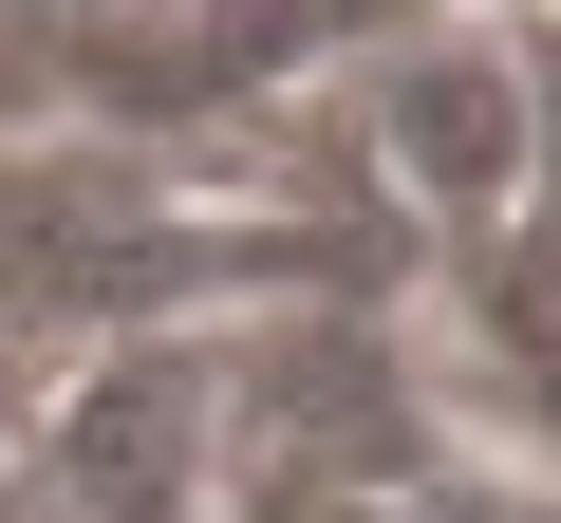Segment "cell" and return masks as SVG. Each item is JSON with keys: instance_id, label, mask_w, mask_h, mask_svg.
Here are the masks:
<instances>
[{"instance_id": "cell-1", "label": "cell", "mask_w": 561, "mask_h": 523, "mask_svg": "<svg viewBox=\"0 0 561 523\" xmlns=\"http://www.w3.org/2000/svg\"><path fill=\"white\" fill-rule=\"evenodd\" d=\"M206 262H225V243L169 206L150 150H113V131L0 150V374H20V356H113V337H150V300L206 281Z\"/></svg>"}, {"instance_id": "cell-2", "label": "cell", "mask_w": 561, "mask_h": 523, "mask_svg": "<svg viewBox=\"0 0 561 523\" xmlns=\"http://www.w3.org/2000/svg\"><path fill=\"white\" fill-rule=\"evenodd\" d=\"M206 486H225V337L187 318L76 356L0 430V523H206Z\"/></svg>"}, {"instance_id": "cell-3", "label": "cell", "mask_w": 561, "mask_h": 523, "mask_svg": "<svg viewBox=\"0 0 561 523\" xmlns=\"http://www.w3.org/2000/svg\"><path fill=\"white\" fill-rule=\"evenodd\" d=\"M375 168L449 224V243H486V206H505V150H524V38H468V20H431V38H393L375 75Z\"/></svg>"}, {"instance_id": "cell-4", "label": "cell", "mask_w": 561, "mask_h": 523, "mask_svg": "<svg viewBox=\"0 0 561 523\" xmlns=\"http://www.w3.org/2000/svg\"><path fill=\"white\" fill-rule=\"evenodd\" d=\"M486 318L561 374V38H524V150H505V206H486Z\"/></svg>"}, {"instance_id": "cell-5", "label": "cell", "mask_w": 561, "mask_h": 523, "mask_svg": "<svg viewBox=\"0 0 561 523\" xmlns=\"http://www.w3.org/2000/svg\"><path fill=\"white\" fill-rule=\"evenodd\" d=\"M262 523H431V486H262Z\"/></svg>"}, {"instance_id": "cell-6", "label": "cell", "mask_w": 561, "mask_h": 523, "mask_svg": "<svg viewBox=\"0 0 561 523\" xmlns=\"http://www.w3.org/2000/svg\"><path fill=\"white\" fill-rule=\"evenodd\" d=\"M431 523H561L542 486H486V504H431Z\"/></svg>"}]
</instances>
